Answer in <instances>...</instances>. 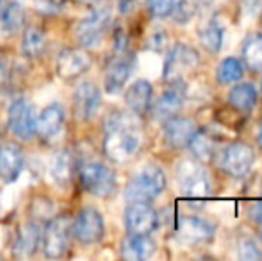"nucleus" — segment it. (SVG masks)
Segmentation results:
<instances>
[{
	"label": "nucleus",
	"instance_id": "f257e3e1",
	"mask_svg": "<svg viewBox=\"0 0 262 261\" xmlns=\"http://www.w3.org/2000/svg\"><path fill=\"white\" fill-rule=\"evenodd\" d=\"M134 113L113 111L105 118L104 152L114 163H125L136 156L143 142L141 127Z\"/></svg>",
	"mask_w": 262,
	"mask_h": 261
},
{
	"label": "nucleus",
	"instance_id": "f03ea898",
	"mask_svg": "<svg viewBox=\"0 0 262 261\" xmlns=\"http://www.w3.org/2000/svg\"><path fill=\"white\" fill-rule=\"evenodd\" d=\"M166 188V175L162 168L157 165L148 163L143 165L141 168L132 174L128 179L127 188H125V198L128 202L141 200V202H152L164 192Z\"/></svg>",
	"mask_w": 262,
	"mask_h": 261
},
{
	"label": "nucleus",
	"instance_id": "7ed1b4c3",
	"mask_svg": "<svg viewBox=\"0 0 262 261\" xmlns=\"http://www.w3.org/2000/svg\"><path fill=\"white\" fill-rule=\"evenodd\" d=\"M79 183L82 190L95 197H111L116 190V174L100 161H86L79 168Z\"/></svg>",
	"mask_w": 262,
	"mask_h": 261
},
{
	"label": "nucleus",
	"instance_id": "20e7f679",
	"mask_svg": "<svg viewBox=\"0 0 262 261\" xmlns=\"http://www.w3.org/2000/svg\"><path fill=\"white\" fill-rule=\"evenodd\" d=\"M177 185H179L182 195L189 198H204L210 193L207 170L196 157L182 159L177 165Z\"/></svg>",
	"mask_w": 262,
	"mask_h": 261
},
{
	"label": "nucleus",
	"instance_id": "39448f33",
	"mask_svg": "<svg viewBox=\"0 0 262 261\" xmlns=\"http://www.w3.org/2000/svg\"><path fill=\"white\" fill-rule=\"evenodd\" d=\"M72 216L59 215L47 222L45 229L41 231V251L47 258L57 259L66 254L72 240Z\"/></svg>",
	"mask_w": 262,
	"mask_h": 261
},
{
	"label": "nucleus",
	"instance_id": "423d86ee",
	"mask_svg": "<svg viewBox=\"0 0 262 261\" xmlns=\"http://www.w3.org/2000/svg\"><path fill=\"white\" fill-rule=\"evenodd\" d=\"M200 63V56L191 45L186 43H175L168 50V56L162 68V79L168 84L182 83L186 75H189Z\"/></svg>",
	"mask_w": 262,
	"mask_h": 261
},
{
	"label": "nucleus",
	"instance_id": "0eeeda50",
	"mask_svg": "<svg viewBox=\"0 0 262 261\" xmlns=\"http://www.w3.org/2000/svg\"><path fill=\"white\" fill-rule=\"evenodd\" d=\"M253 161H255V152L245 142L228 143L225 149L220 150V156H217V163H220L221 170L235 179L248 175V172L253 167Z\"/></svg>",
	"mask_w": 262,
	"mask_h": 261
},
{
	"label": "nucleus",
	"instance_id": "6e6552de",
	"mask_svg": "<svg viewBox=\"0 0 262 261\" xmlns=\"http://www.w3.org/2000/svg\"><path fill=\"white\" fill-rule=\"evenodd\" d=\"M36 109L29 98H16L7 111V127L11 134L21 142H29L36 136Z\"/></svg>",
	"mask_w": 262,
	"mask_h": 261
},
{
	"label": "nucleus",
	"instance_id": "1a4fd4ad",
	"mask_svg": "<svg viewBox=\"0 0 262 261\" xmlns=\"http://www.w3.org/2000/svg\"><path fill=\"white\" fill-rule=\"evenodd\" d=\"M72 233L82 245H95L104 238L105 224L98 209L86 206L72 218Z\"/></svg>",
	"mask_w": 262,
	"mask_h": 261
},
{
	"label": "nucleus",
	"instance_id": "9d476101",
	"mask_svg": "<svg viewBox=\"0 0 262 261\" xmlns=\"http://www.w3.org/2000/svg\"><path fill=\"white\" fill-rule=\"evenodd\" d=\"M111 24V11L107 7H100V9L91 11L90 14L82 18L77 24L75 34L77 42L86 49H93L102 42L105 31L109 29Z\"/></svg>",
	"mask_w": 262,
	"mask_h": 261
},
{
	"label": "nucleus",
	"instance_id": "9b49d317",
	"mask_svg": "<svg viewBox=\"0 0 262 261\" xmlns=\"http://www.w3.org/2000/svg\"><path fill=\"white\" fill-rule=\"evenodd\" d=\"M125 227L132 234H150L157 229L159 215L150 202L132 200L125 208Z\"/></svg>",
	"mask_w": 262,
	"mask_h": 261
},
{
	"label": "nucleus",
	"instance_id": "f8f14e48",
	"mask_svg": "<svg viewBox=\"0 0 262 261\" xmlns=\"http://www.w3.org/2000/svg\"><path fill=\"white\" fill-rule=\"evenodd\" d=\"M134 70V56L125 52H116V56L107 63L104 75V90L109 95L120 93L125 88L130 73Z\"/></svg>",
	"mask_w": 262,
	"mask_h": 261
},
{
	"label": "nucleus",
	"instance_id": "ddd939ff",
	"mask_svg": "<svg viewBox=\"0 0 262 261\" xmlns=\"http://www.w3.org/2000/svg\"><path fill=\"white\" fill-rule=\"evenodd\" d=\"M216 224L202 216H182L177 222V238L186 245H198L212 240Z\"/></svg>",
	"mask_w": 262,
	"mask_h": 261
},
{
	"label": "nucleus",
	"instance_id": "4468645a",
	"mask_svg": "<svg viewBox=\"0 0 262 261\" xmlns=\"http://www.w3.org/2000/svg\"><path fill=\"white\" fill-rule=\"evenodd\" d=\"M73 113L80 122H88L97 115L98 108L102 104V93L100 88L91 81H82L77 84L73 91Z\"/></svg>",
	"mask_w": 262,
	"mask_h": 261
},
{
	"label": "nucleus",
	"instance_id": "2eb2a0df",
	"mask_svg": "<svg viewBox=\"0 0 262 261\" xmlns=\"http://www.w3.org/2000/svg\"><path fill=\"white\" fill-rule=\"evenodd\" d=\"M194 132H196V126H194L193 120L187 118V116L175 115L164 122L162 138H164V143L169 149L179 150V149H186Z\"/></svg>",
	"mask_w": 262,
	"mask_h": 261
},
{
	"label": "nucleus",
	"instance_id": "dca6fc26",
	"mask_svg": "<svg viewBox=\"0 0 262 261\" xmlns=\"http://www.w3.org/2000/svg\"><path fill=\"white\" fill-rule=\"evenodd\" d=\"M184 101H186V88L182 83H173L169 90H166L164 93L156 101V104L150 106L152 115L157 122H166L171 116L179 115V111L182 109Z\"/></svg>",
	"mask_w": 262,
	"mask_h": 261
},
{
	"label": "nucleus",
	"instance_id": "f3484780",
	"mask_svg": "<svg viewBox=\"0 0 262 261\" xmlns=\"http://www.w3.org/2000/svg\"><path fill=\"white\" fill-rule=\"evenodd\" d=\"M91 65V57L88 56L86 50L82 49H64L57 56L55 61V70L57 75L62 79H75L82 75Z\"/></svg>",
	"mask_w": 262,
	"mask_h": 261
},
{
	"label": "nucleus",
	"instance_id": "a211bd4d",
	"mask_svg": "<svg viewBox=\"0 0 262 261\" xmlns=\"http://www.w3.org/2000/svg\"><path fill=\"white\" fill-rule=\"evenodd\" d=\"M64 127V109L59 102L49 104L36 118V134L41 136L45 142H52L61 134Z\"/></svg>",
	"mask_w": 262,
	"mask_h": 261
},
{
	"label": "nucleus",
	"instance_id": "6ab92c4d",
	"mask_svg": "<svg viewBox=\"0 0 262 261\" xmlns=\"http://www.w3.org/2000/svg\"><path fill=\"white\" fill-rule=\"evenodd\" d=\"M25 157L20 145L14 142L0 143V179L6 183H14L24 170Z\"/></svg>",
	"mask_w": 262,
	"mask_h": 261
},
{
	"label": "nucleus",
	"instance_id": "aec40b11",
	"mask_svg": "<svg viewBox=\"0 0 262 261\" xmlns=\"http://www.w3.org/2000/svg\"><path fill=\"white\" fill-rule=\"evenodd\" d=\"M39 242H41V227L32 220H29L18 227L13 242V254L20 259L31 258L38 251Z\"/></svg>",
	"mask_w": 262,
	"mask_h": 261
},
{
	"label": "nucleus",
	"instance_id": "412c9836",
	"mask_svg": "<svg viewBox=\"0 0 262 261\" xmlns=\"http://www.w3.org/2000/svg\"><path fill=\"white\" fill-rule=\"evenodd\" d=\"M156 242L150 234H132L128 233L120 245V254L128 261H145L152 258L156 252Z\"/></svg>",
	"mask_w": 262,
	"mask_h": 261
},
{
	"label": "nucleus",
	"instance_id": "4be33fe9",
	"mask_svg": "<svg viewBox=\"0 0 262 261\" xmlns=\"http://www.w3.org/2000/svg\"><path fill=\"white\" fill-rule=\"evenodd\" d=\"M154 88L146 79H138L125 91V104L136 116H143L152 106Z\"/></svg>",
	"mask_w": 262,
	"mask_h": 261
},
{
	"label": "nucleus",
	"instance_id": "5701e85b",
	"mask_svg": "<svg viewBox=\"0 0 262 261\" xmlns=\"http://www.w3.org/2000/svg\"><path fill=\"white\" fill-rule=\"evenodd\" d=\"M47 170H49V177L52 179L55 186L66 188L72 183V174H73L72 154L68 150H57L49 159Z\"/></svg>",
	"mask_w": 262,
	"mask_h": 261
},
{
	"label": "nucleus",
	"instance_id": "b1692460",
	"mask_svg": "<svg viewBox=\"0 0 262 261\" xmlns=\"http://www.w3.org/2000/svg\"><path fill=\"white\" fill-rule=\"evenodd\" d=\"M227 101L235 111L250 113L257 106V88L253 83H237L230 88Z\"/></svg>",
	"mask_w": 262,
	"mask_h": 261
},
{
	"label": "nucleus",
	"instance_id": "393cba45",
	"mask_svg": "<svg viewBox=\"0 0 262 261\" xmlns=\"http://www.w3.org/2000/svg\"><path fill=\"white\" fill-rule=\"evenodd\" d=\"M241 61L250 72H262V32H252L241 45Z\"/></svg>",
	"mask_w": 262,
	"mask_h": 261
},
{
	"label": "nucleus",
	"instance_id": "a878e982",
	"mask_svg": "<svg viewBox=\"0 0 262 261\" xmlns=\"http://www.w3.org/2000/svg\"><path fill=\"white\" fill-rule=\"evenodd\" d=\"M47 49V34L38 25H29L21 34V52L27 59H36Z\"/></svg>",
	"mask_w": 262,
	"mask_h": 261
},
{
	"label": "nucleus",
	"instance_id": "bb28decb",
	"mask_svg": "<svg viewBox=\"0 0 262 261\" xmlns=\"http://www.w3.org/2000/svg\"><path fill=\"white\" fill-rule=\"evenodd\" d=\"M245 77V65L237 57H225L220 61L216 68V79L220 84H232L237 83Z\"/></svg>",
	"mask_w": 262,
	"mask_h": 261
},
{
	"label": "nucleus",
	"instance_id": "cd10ccee",
	"mask_svg": "<svg viewBox=\"0 0 262 261\" xmlns=\"http://www.w3.org/2000/svg\"><path fill=\"white\" fill-rule=\"evenodd\" d=\"M25 22V9L20 2H9L4 6L0 13V24L6 32H16L24 27Z\"/></svg>",
	"mask_w": 262,
	"mask_h": 261
},
{
	"label": "nucleus",
	"instance_id": "c85d7f7f",
	"mask_svg": "<svg viewBox=\"0 0 262 261\" xmlns=\"http://www.w3.org/2000/svg\"><path fill=\"white\" fill-rule=\"evenodd\" d=\"M198 38H200V45L204 47V50H207L209 54H217L223 45V29L216 22H210L204 29H200Z\"/></svg>",
	"mask_w": 262,
	"mask_h": 261
},
{
	"label": "nucleus",
	"instance_id": "c756f323",
	"mask_svg": "<svg viewBox=\"0 0 262 261\" xmlns=\"http://www.w3.org/2000/svg\"><path fill=\"white\" fill-rule=\"evenodd\" d=\"M187 147L193 152V157H196L198 161H207L214 152V143L205 132L196 131L193 134V138L189 139Z\"/></svg>",
	"mask_w": 262,
	"mask_h": 261
},
{
	"label": "nucleus",
	"instance_id": "7c9ffc66",
	"mask_svg": "<svg viewBox=\"0 0 262 261\" xmlns=\"http://www.w3.org/2000/svg\"><path fill=\"white\" fill-rule=\"evenodd\" d=\"M180 0H146V9L154 18H168L177 9Z\"/></svg>",
	"mask_w": 262,
	"mask_h": 261
},
{
	"label": "nucleus",
	"instance_id": "2f4dec72",
	"mask_svg": "<svg viewBox=\"0 0 262 261\" xmlns=\"http://www.w3.org/2000/svg\"><path fill=\"white\" fill-rule=\"evenodd\" d=\"M196 0H180L177 9L173 11V16L179 24H186L193 18V14L196 13Z\"/></svg>",
	"mask_w": 262,
	"mask_h": 261
},
{
	"label": "nucleus",
	"instance_id": "473e14b6",
	"mask_svg": "<svg viewBox=\"0 0 262 261\" xmlns=\"http://www.w3.org/2000/svg\"><path fill=\"white\" fill-rule=\"evenodd\" d=\"M239 258L245 261H255L262 258V252L253 240H245L241 242V247H239Z\"/></svg>",
	"mask_w": 262,
	"mask_h": 261
},
{
	"label": "nucleus",
	"instance_id": "72a5a7b5",
	"mask_svg": "<svg viewBox=\"0 0 262 261\" xmlns=\"http://www.w3.org/2000/svg\"><path fill=\"white\" fill-rule=\"evenodd\" d=\"M250 215H252V218L255 220L257 224H260L262 226V200L255 202V204L250 208Z\"/></svg>",
	"mask_w": 262,
	"mask_h": 261
},
{
	"label": "nucleus",
	"instance_id": "f704fd0d",
	"mask_svg": "<svg viewBox=\"0 0 262 261\" xmlns=\"http://www.w3.org/2000/svg\"><path fill=\"white\" fill-rule=\"evenodd\" d=\"M4 83H6V65L0 59V91H2V88H4Z\"/></svg>",
	"mask_w": 262,
	"mask_h": 261
},
{
	"label": "nucleus",
	"instance_id": "c9c22d12",
	"mask_svg": "<svg viewBox=\"0 0 262 261\" xmlns=\"http://www.w3.org/2000/svg\"><path fill=\"white\" fill-rule=\"evenodd\" d=\"M257 142H259V145L262 147V122L259 124V129H257Z\"/></svg>",
	"mask_w": 262,
	"mask_h": 261
},
{
	"label": "nucleus",
	"instance_id": "e433bc0d",
	"mask_svg": "<svg viewBox=\"0 0 262 261\" xmlns=\"http://www.w3.org/2000/svg\"><path fill=\"white\" fill-rule=\"evenodd\" d=\"M0 7H2V0H0Z\"/></svg>",
	"mask_w": 262,
	"mask_h": 261
},
{
	"label": "nucleus",
	"instance_id": "4c0bfd02",
	"mask_svg": "<svg viewBox=\"0 0 262 261\" xmlns=\"http://www.w3.org/2000/svg\"><path fill=\"white\" fill-rule=\"evenodd\" d=\"M260 90H262V81H260Z\"/></svg>",
	"mask_w": 262,
	"mask_h": 261
},
{
	"label": "nucleus",
	"instance_id": "58836bf2",
	"mask_svg": "<svg viewBox=\"0 0 262 261\" xmlns=\"http://www.w3.org/2000/svg\"><path fill=\"white\" fill-rule=\"evenodd\" d=\"M260 236H262V234H260Z\"/></svg>",
	"mask_w": 262,
	"mask_h": 261
}]
</instances>
